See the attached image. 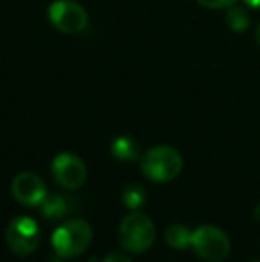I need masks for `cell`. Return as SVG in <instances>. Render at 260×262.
<instances>
[{
  "mask_svg": "<svg viewBox=\"0 0 260 262\" xmlns=\"http://www.w3.org/2000/svg\"><path fill=\"white\" fill-rule=\"evenodd\" d=\"M251 262H260V260H251Z\"/></svg>",
  "mask_w": 260,
  "mask_h": 262,
  "instance_id": "cell-19",
  "label": "cell"
},
{
  "mask_svg": "<svg viewBox=\"0 0 260 262\" xmlns=\"http://www.w3.org/2000/svg\"><path fill=\"white\" fill-rule=\"evenodd\" d=\"M226 24L233 32H246L250 27V14L244 7L241 6H230L226 13Z\"/></svg>",
  "mask_w": 260,
  "mask_h": 262,
  "instance_id": "cell-12",
  "label": "cell"
},
{
  "mask_svg": "<svg viewBox=\"0 0 260 262\" xmlns=\"http://www.w3.org/2000/svg\"><path fill=\"white\" fill-rule=\"evenodd\" d=\"M244 2L250 7H253V9H260V0H244Z\"/></svg>",
  "mask_w": 260,
  "mask_h": 262,
  "instance_id": "cell-16",
  "label": "cell"
},
{
  "mask_svg": "<svg viewBox=\"0 0 260 262\" xmlns=\"http://www.w3.org/2000/svg\"><path fill=\"white\" fill-rule=\"evenodd\" d=\"M52 175L56 182L64 189H79L86 182L87 169L80 157H77L75 154L63 152L54 157Z\"/></svg>",
  "mask_w": 260,
  "mask_h": 262,
  "instance_id": "cell-7",
  "label": "cell"
},
{
  "mask_svg": "<svg viewBox=\"0 0 260 262\" xmlns=\"http://www.w3.org/2000/svg\"><path fill=\"white\" fill-rule=\"evenodd\" d=\"M253 216H255V220H257L258 223H260V204L257 205V207H255V210H253Z\"/></svg>",
  "mask_w": 260,
  "mask_h": 262,
  "instance_id": "cell-17",
  "label": "cell"
},
{
  "mask_svg": "<svg viewBox=\"0 0 260 262\" xmlns=\"http://www.w3.org/2000/svg\"><path fill=\"white\" fill-rule=\"evenodd\" d=\"M111 154L118 159V161L132 162L141 157V145H139L137 139L132 138V136H118V138L111 143Z\"/></svg>",
  "mask_w": 260,
  "mask_h": 262,
  "instance_id": "cell-9",
  "label": "cell"
},
{
  "mask_svg": "<svg viewBox=\"0 0 260 262\" xmlns=\"http://www.w3.org/2000/svg\"><path fill=\"white\" fill-rule=\"evenodd\" d=\"M146 194H145V187L139 186V184H130L123 189L122 194V202L127 209L130 210H139L145 205Z\"/></svg>",
  "mask_w": 260,
  "mask_h": 262,
  "instance_id": "cell-13",
  "label": "cell"
},
{
  "mask_svg": "<svg viewBox=\"0 0 260 262\" xmlns=\"http://www.w3.org/2000/svg\"><path fill=\"white\" fill-rule=\"evenodd\" d=\"M257 41H258V47H260V24H258V27H257Z\"/></svg>",
  "mask_w": 260,
  "mask_h": 262,
  "instance_id": "cell-18",
  "label": "cell"
},
{
  "mask_svg": "<svg viewBox=\"0 0 260 262\" xmlns=\"http://www.w3.org/2000/svg\"><path fill=\"white\" fill-rule=\"evenodd\" d=\"M11 193L14 200L25 207H39L43 198L46 196V186L36 173L21 171L13 179Z\"/></svg>",
  "mask_w": 260,
  "mask_h": 262,
  "instance_id": "cell-8",
  "label": "cell"
},
{
  "mask_svg": "<svg viewBox=\"0 0 260 262\" xmlns=\"http://www.w3.org/2000/svg\"><path fill=\"white\" fill-rule=\"evenodd\" d=\"M200 6L208 7V9H225L235 4V0H196Z\"/></svg>",
  "mask_w": 260,
  "mask_h": 262,
  "instance_id": "cell-14",
  "label": "cell"
},
{
  "mask_svg": "<svg viewBox=\"0 0 260 262\" xmlns=\"http://www.w3.org/2000/svg\"><path fill=\"white\" fill-rule=\"evenodd\" d=\"M182 168H184V159L173 146H153L141 156V171L152 182H171L180 175Z\"/></svg>",
  "mask_w": 260,
  "mask_h": 262,
  "instance_id": "cell-1",
  "label": "cell"
},
{
  "mask_svg": "<svg viewBox=\"0 0 260 262\" xmlns=\"http://www.w3.org/2000/svg\"><path fill=\"white\" fill-rule=\"evenodd\" d=\"M191 234L187 227L180 223H175L171 227L166 228V234H164V241H166L168 246L175 250H185L191 246Z\"/></svg>",
  "mask_w": 260,
  "mask_h": 262,
  "instance_id": "cell-11",
  "label": "cell"
},
{
  "mask_svg": "<svg viewBox=\"0 0 260 262\" xmlns=\"http://www.w3.org/2000/svg\"><path fill=\"white\" fill-rule=\"evenodd\" d=\"M6 243L11 252L16 255H31L41 243V228L32 217L18 216L7 225Z\"/></svg>",
  "mask_w": 260,
  "mask_h": 262,
  "instance_id": "cell-5",
  "label": "cell"
},
{
  "mask_svg": "<svg viewBox=\"0 0 260 262\" xmlns=\"http://www.w3.org/2000/svg\"><path fill=\"white\" fill-rule=\"evenodd\" d=\"M93 241V228L84 220H69L52 232V248L61 259L79 257L89 248Z\"/></svg>",
  "mask_w": 260,
  "mask_h": 262,
  "instance_id": "cell-2",
  "label": "cell"
},
{
  "mask_svg": "<svg viewBox=\"0 0 260 262\" xmlns=\"http://www.w3.org/2000/svg\"><path fill=\"white\" fill-rule=\"evenodd\" d=\"M191 248L200 259L207 262H221L230 253V239L221 228L203 225L193 230Z\"/></svg>",
  "mask_w": 260,
  "mask_h": 262,
  "instance_id": "cell-4",
  "label": "cell"
},
{
  "mask_svg": "<svg viewBox=\"0 0 260 262\" xmlns=\"http://www.w3.org/2000/svg\"><path fill=\"white\" fill-rule=\"evenodd\" d=\"M118 237L123 250L130 253H145L155 243V227L146 214L132 210L120 223Z\"/></svg>",
  "mask_w": 260,
  "mask_h": 262,
  "instance_id": "cell-3",
  "label": "cell"
},
{
  "mask_svg": "<svg viewBox=\"0 0 260 262\" xmlns=\"http://www.w3.org/2000/svg\"><path fill=\"white\" fill-rule=\"evenodd\" d=\"M49 18L57 31L77 34L87 25V13L75 0H56L49 7Z\"/></svg>",
  "mask_w": 260,
  "mask_h": 262,
  "instance_id": "cell-6",
  "label": "cell"
},
{
  "mask_svg": "<svg viewBox=\"0 0 260 262\" xmlns=\"http://www.w3.org/2000/svg\"><path fill=\"white\" fill-rule=\"evenodd\" d=\"M39 210L46 220H61L68 214V202L61 194H49L39 204Z\"/></svg>",
  "mask_w": 260,
  "mask_h": 262,
  "instance_id": "cell-10",
  "label": "cell"
},
{
  "mask_svg": "<svg viewBox=\"0 0 260 262\" xmlns=\"http://www.w3.org/2000/svg\"><path fill=\"white\" fill-rule=\"evenodd\" d=\"M102 262H132L130 257L123 252H111L109 255H105V259Z\"/></svg>",
  "mask_w": 260,
  "mask_h": 262,
  "instance_id": "cell-15",
  "label": "cell"
}]
</instances>
